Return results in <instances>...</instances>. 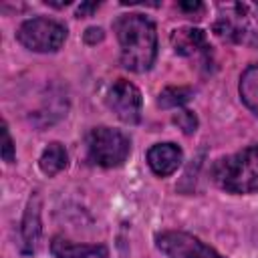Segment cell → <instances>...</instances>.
Here are the masks:
<instances>
[{
  "mask_svg": "<svg viewBox=\"0 0 258 258\" xmlns=\"http://www.w3.org/2000/svg\"><path fill=\"white\" fill-rule=\"evenodd\" d=\"M115 34L121 46V62L133 73H145L151 69L157 54L155 24L143 14H121L115 24Z\"/></svg>",
  "mask_w": 258,
  "mask_h": 258,
  "instance_id": "1",
  "label": "cell"
},
{
  "mask_svg": "<svg viewBox=\"0 0 258 258\" xmlns=\"http://www.w3.org/2000/svg\"><path fill=\"white\" fill-rule=\"evenodd\" d=\"M214 32L236 44L258 46V2H220Z\"/></svg>",
  "mask_w": 258,
  "mask_h": 258,
  "instance_id": "2",
  "label": "cell"
},
{
  "mask_svg": "<svg viewBox=\"0 0 258 258\" xmlns=\"http://www.w3.org/2000/svg\"><path fill=\"white\" fill-rule=\"evenodd\" d=\"M214 181L232 194H258V145L222 157L212 169Z\"/></svg>",
  "mask_w": 258,
  "mask_h": 258,
  "instance_id": "3",
  "label": "cell"
},
{
  "mask_svg": "<svg viewBox=\"0 0 258 258\" xmlns=\"http://www.w3.org/2000/svg\"><path fill=\"white\" fill-rule=\"evenodd\" d=\"M89 159L101 167H117L121 165L131 151L129 139L111 127H95L87 137Z\"/></svg>",
  "mask_w": 258,
  "mask_h": 258,
  "instance_id": "4",
  "label": "cell"
},
{
  "mask_svg": "<svg viewBox=\"0 0 258 258\" xmlns=\"http://www.w3.org/2000/svg\"><path fill=\"white\" fill-rule=\"evenodd\" d=\"M18 42L34 52H56L67 40V28L44 16L24 20L16 32Z\"/></svg>",
  "mask_w": 258,
  "mask_h": 258,
  "instance_id": "5",
  "label": "cell"
},
{
  "mask_svg": "<svg viewBox=\"0 0 258 258\" xmlns=\"http://www.w3.org/2000/svg\"><path fill=\"white\" fill-rule=\"evenodd\" d=\"M105 103L123 123L135 125L141 121V93L133 83L125 79H117L109 87L105 95Z\"/></svg>",
  "mask_w": 258,
  "mask_h": 258,
  "instance_id": "6",
  "label": "cell"
},
{
  "mask_svg": "<svg viewBox=\"0 0 258 258\" xmlns=\"http://www.w3.org/2000/svg\"><path fill=\"white\" fill-rule=\"evenodd\" d=\"M155 242L167 258H224L214 248L185 232H161Z\"/></svg>",
  "mask_w": 258,
  "mask_h": 258,
  "instance_id": "7",
  "label": "cell"
},
{
  "mask_svg": "<svg viewBox=\"0 0 258 258\" xmlns=\"http://www.w3.org/2000/svg\"><path fill=\"white\" fill-rule=\"evenodd\" d=\"M183 153L175 143H157L147 151V163L155 175H171L181 165Z\"/></svg>",
  "mask_w": 258,
  "mask_h": 258,
  "instance_id": "8",
  "label": "cell"
},
{
  "mask_svg": "<svg viewBox=\"0 0 258 258\" xmlns=\"http://www.w3.org/2000/svg\"><path fill=\"white\" fill-rule=\"evenodd\" d=\"M20 230H22V250L26 254H32L36 250V246H38L40 232H42V224H40V198H38V194L30 196Z\"/></svg>",
  "mask_w": 258,
  "mask_h": 258,
  "instance_id": "9",
  "label": "cell"
},
{
  "mask_svg": "<svg viewBox=\"0 0 258 258\" xmlns=\"http://www.w3.org/2000/svg\"><path fill=\"white\" fill-rule=\"evenodd\" d=\"M171 46L177 54L181 56H194L200 52L208 50V40H206V32L202 28H194V26H183V28H175L169 36Z\"/></svg>",
  "mask_w": 258,
  "mask_h": 258,
  "instance_id": "10",
  "label": "cell"
},
{
  "mask_svg": "<svg viewBox=\"0 0 258 258\" xmlns=\"http://www.w3.org/2000/svg\"><path fill=\"white\" fill-rule=\"evenodd\" d=\"M50 252L56 258H91V256L107 258V248L101 244H77L60 236L52 238Z\"/></svg>",
  "mask_w": 258,
  "mask_h": 258,
  "instance_id": "11",
  "label": "cell"
},
{
  "mask_svg": "<svg viewBox=\"0 0 258 258\" xmlns=\"http://www.w3.org/2000/svg\"><path fill=\"white\" fill-rule=\"evenodd\" d=\"M69 163V155H67V149L62 143L58 141H52L44 147L40 159H38V165L42 169V173L46 175H56L58 171H62Z\"/></svg>",
  "mask_w": 258,
  "mask_h": 258,
  "instance_id": "12",
  "label": "cell"
},
{
  "mask_svg": "<svg viewBox=\"0 0 258 258\" xmlns=\"http://www.w3.org/2000/svg\"><path fill=\"white\" fill-rule=\"evenodd\" d=\"M238 91L244 105L258 117V64H252L242 73Z\"/></svg>",
  "mask_w": 258,
  "mask_h": 258,
  "instance_id": "13",
  "label": "cell"
},
{
  "mask_svg": "<svg viewBox=\"0 0 258 258\" xmlns=\"http://www.w3.org/2000/svg\"><path fill=\"white\" fill-rule=\"evenodd\" d=\"M191 95L194 93H191L189 87H167L159 93L157 105L163 107V109H175V107L185 105L191 99Z\"/></svg>",
  "mask_w": 258,
  "mask_h": 258,
  "instance_id": "14",
  "label": "cell"
},
{
  "mask_svg": "<svg viewBox=\"0 0 258 258\" xmlns=\"http://www.w3.org/2000/svg\"><path fill=\"white\" fill-rule=\"evenodd\" d=\"M173 123L183 131V133H194L196 131V127H198V117L191 113V111H177L175 115H173Z\"/></svg>",
  "mask_w": 258,
  "mask_h": 258,
  "instance_id": "15",
  "label": "cell"
},
{
  "mask_svg": "<svg viewBox=\"0 0 258 258\" xmlns=\"http://www.w3.org/2000/svg\"><path fill=\"white\" fill-rule=\"evenodd\" d=\"M14 155H16V151H14V143H12L8 125L4 123V125H2V157H4V161L12 163V161H14Z\"/></svg>",
  "mask_w": 258,
  "mask_h": 258,
  "instance_id": "16",
  "label": "cell"
},
{
  "mask_svg": "<svg viewBox=\"0 0 258 258\" xmlns=\"http://www.w3.org/2000/svg\"><path fill=\"white\" fill-rule=\"evenodd\" d=\"M101 40H103V30H101V28L91 26V28L85 30V42H87V44H97V42H101Z\"/></svg>",
  "mask_w": 258,
  "mask_h": 258,
  "instance_id": "17",
  "label": "cell"
},
{
  "mask_svg": "<svg viewBox=\"0 0 258 258\" xmlns=\"http://www.w3.org/2000/svg\"><path fill=\"white\" fill-rule=\"evenodd\" d=\"M97 6H99L97 2H87V4H81V6H79V10H77V14H79V16L91 14V12H93V10L97 8Z\"/></svg>",
  "mask_w": 258,
  "mask_h": 258,
  "instance_id": "18",
  "label": "cell"
},
{
  "mask_svg": "<svg viewBox=\"0 0 258 258\" xmlns=\"http://www.w3.org/2000/svg\"><path fill=\"white\" fill-rule=\"evenodd\" d=\"M179 8L181 10H187V12H196V10H200L202 8V2H179Z\"/></svg>",
  "mask_w": 258,
  "mask_h": 258,
  "instance_id": "19",
  "label": "cell"
}]
</instances>
